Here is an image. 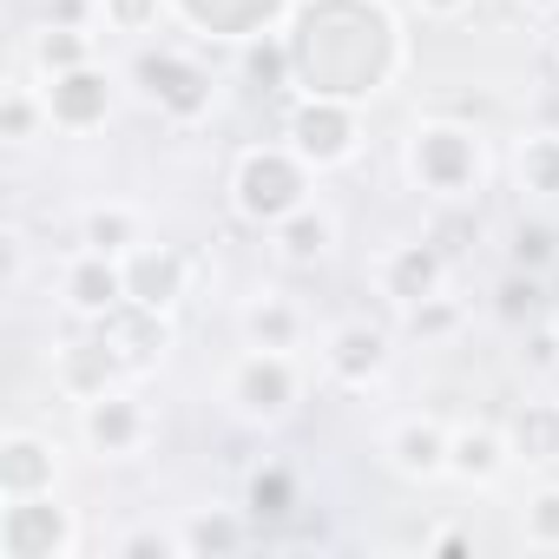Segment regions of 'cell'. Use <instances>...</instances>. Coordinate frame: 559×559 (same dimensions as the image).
I'll use <instances>...</instances> for the list:
<instances>
[{
  "label": "cell",
  "instance_id": "cell-32",
  "mask_svg": "<svg viewBox=\"0 0 559 559\" xmlns=\"http://www.w3.org/2000/svg\"><path fill=\"white\" fill-rule=\"evenodd\" d=\"M402 317H408V336H415V343H441V336H454V330H461V304H454V297H441V290H435V297H421V304H415V310H402Z\"/></svg>",
  "mask_w": 559,
  "mask_h": 559
},
{
  "label": "cell",
  "instance_id": "cell-3",
  "mask_svg": "<svg viewBox=\"0 0 559 559\" xmlns=\"http://www.w3.org/2000/svg\"><path fill=\"white\" fill-rule=\"evenodd\" d=\"M408 178L421 191H435L441 204H467L487 178V152H480V132L461 126V119H421L408 132Z\"/></svg>",
  "mask_w": 559,
  "mask_h": 559
},
{
  "label": "cell",
  "instance_id": "cell-10",
  "mask_svg": "<svg viewBox=\"0 0 559 559\" xmlns=\"http://www.w3.org/2000/svg\"><path fill=\"white\" fill-rule=\"evenodd\" d=\"M40 93H47V119H53L60 132H99V126L112 119V80H106L99 60L40 80Z\"/></svg>",
  "mask_w": 559,
  "mask_h": 559
},
{
  "label": "cell",
  "instance_id": "cell-6",
  "mask_svg": "<svg viewBox=\"0 0 559 559\" xmlns=\"http://www.w3.org/2000/svg\"><path fill=\"white\" fill-rule=\"evenodd\" d=\"M284 139L317 165V171H336L362 152V119H356V99H330V93H304L290 106V126Z\"/></svg>",
  "mask_w": 559,
  "mask_h": 559
},
{
  "label": "cell",
  "instance_id": "cell-7",
  "mask_svg": "<svg viewBox=\"0 0 559 559\" xmlns=\"http://www.w3.org/2000/svg\"><path fill=\"white\" fill-rule=\"evenodd\" d=\"M80 526L53 493H27L0 507V559H73Z\"/></svg>",
  "mask_w": 559,
  "mask_h": 559
},
{
  "label": "cell",
  "instance_id": "cell-15",
  "mask_svg": "<svg viewBox=\"0 0 559 559\" xmlns=\"http://www.w3.org/2000/svg\"><path fill=\"white\" fill-rule=\"evenodd\" d=\"M119 376H126V362H119V349H112L99 330L60 343V356H53V382H60L67 402H93V395L119 389Z\"/></svg>",
  "mask_w": 559,
  "mask_h": 559
},
{
  "label": "cell",
  "instance_id": "cell-23",
  "mask_svg": "<svg viewBox=\"0 0 559 559\" xmlns=\"http://www.w3.org/2000/svg\"><path fill=\"white\" fill-rule=\"evenodd\" d=\"M243 343L250 349H297L304 343V310L290 297H250L243 304Z\"/></svg>",
  "mask_w": 559,
  "mask_h": 559
},
{
  "label": "cell",
  "instance_id": "cell-24",
  "mask_svg": "<svg viewBox=\"0 0 559 559\" xmlns=\"http://www.w3.org/2000/svg\"><path fill=\"white\" fill-rule=\"evenodd\" d=\"M304 507V487H297V474L290 467H257L250 474V487H243V513L257 520V526H276V520H290Z\"/></svg>",
  "mask_w": 559,
  "mask_h": 559
},
{
  "label": "cell",
  "instance_id": "cell-17",
  "mask_svg": "<svg viewBox=\"0 0 559 559\" xmlns=\"http://www.w3.org/2000/svg\"><path fill=\"white\" fill-rule=\"evenodd\" d=\"M60 480V448L47 435L14 428L0 441V500H27V493H53Z\"/></svg>",
  "mask_w": 559,
  "mask_h": 559
},
{
  "label": "cell",
  "instance_id": "cell-36",
  "mask_svg": "<svg viewBox=\"0 0 559 559\" xmlns=\"http://www.w3.org/2000/svg\"><path fill=\"white\" fill-rule=\"evenodd\" d=\"M93 14H99V0H47L53 27H93Z\"/></svg>",
  "mask_w": 559,
  "mask_h": 559
},
{
  "label": "cell",
  "instance_id": "cell-27",
  "mask_svg": "<svg viewBox=\"0 0 559 559\" xmlns=\"http://www.w3.org/2000/svg\"><path fill=\"white\" fill-rule=\"evenodd\" d=\"M513 178L526 198H559V132H526L513 152Z\"/></svg>",
  "mask_w": 559,
  "mask_h": 559
},
{
  "label": "cell",
  "instance_id": "cell-8",
  "mask_svg": "<svg viewBox=\"0 0 559 559\" xmlns=\"http://www.w3.org/2000/svg\"><path fill=\"white\" fill-rule=\"evenodd\" d=\"M80 435H86L93 454L126 461V454H139L152 441V408L139 395H126V389H106V395L80 402Z\"/></svg>",
  "mask_w": 559,
  "mask_h": 559
},
{
  "label": "cell",
  "instance_id": "cell-21",
  "mask_svg": "<svg viewBox=\"0 0 559 559\" xmlns=\"http://www.w3.org/2000/svg\"><path fill=\"white\" fill-rule=\"evenodd\" d=\"M507 448L526 467H552L559 461V402H520L507 421Z\"/></svg>",
  "mask_w": 559,
  "mask_h": 559
},
{
  "label": "cell",
  "instance_id": "cell-26",
  "mask_svg": "<svg viewBox=\"0 0 559 559\" xmlns=\"http://www.w3.org/2000/svg\"><path fill=\"white\" fill-rule=\"evenodd\" d=\"M243 80H250L257 93H284V86H297L290 34H257V40H243Z\"/></svg>",
  "mask_w": 559,
  "mask_h": 559
},
{
  "label": "cell",
  "instance_id": "cell-9",
  "mask_svg": "<svg viewBox=\"0 0 559 559\" xmlns=\"http://www.w3.org/2000/svg\"><path fill=\"white\" fill-rule=\"evenodd\" d=\"M448 284V250L435 237H415V243H389L376 257V290L395 304V310H415L421 297H435Z\"/></svg>",
  "mask_w": 559,
  "mask_h": 559
},
{
  "label": "cell",
  "instance_id": "cell-20",
  "mask_svg": "<svg viewBox=\"0 0 559 559\" xmlns=\"http://www.w3.org/2000/svg\"><path fill=\"white\" fill-rule=\"evenodd\" d=\"M507 461H513V448H507V435H493V428H454V441H448V474L467 480V487L500 480Z\"/></svg>",
  "mask_w": 559,
  "mask_h": 559
},
{
  "label": "cell",
  "instance_id": "cell-16",
  "mask_svg": "<svg viewBox=\"0 0 559 559\" xmlns=\"http://www.w3.org/2000/svg\"><path fill=\"white\" fill-rule=\"evenodd\" d=\"M323 369H330V382H343V389H369V382L389 369V336H382L376 323H336V330L323 336Z\"/></svg>",
  "mask_w": 559,
  "mask_h": 559
},
{
  "label": "cell",
  "instance_id": "cell-4",
  "mask_svg": "<svg viewBox=\"0 0 559 559\" xmlns=\"http://www.w3.org/2000/svg\"><path fill=\"white\" fill-rule=\"evenodd\" d=\"M297 395H304L297 349H250V356H237L230 376H224V402H230L243 421H257V428H276V421L297 408Z\"/></svg>",
  "mask_w": 559,
  "mask_h": 559
},
{
  "label": "cell",
  "instance_id": "cell-11",
  "mask_svg": "<svg viewBox=\"0 0 559 559\" xmlns=\"http://www.w3.org/2000/svg\"><path fill=\"white\" fill-rule=\"evenodd\" d=\"M112 349H119V362H126V376H145V369H158L165 362V349H171V310H152V304H119V310H106L99 323H93Z\"/></svg>",
  "mask_w": 559,
  "mask_h": 559
},
{
  "label": "cell",
  "instance_id": "cell-22",
  "mask_svg": "<svg viewBox=\"0 0 559 559\" xmlns=\"http://www.w3.org/2000/svg\"><path fill=\"white\" fill-rule=\"evenodd\" d=\"M270 237H276V257H284V263H323V257H330V243H336V217L310 198L304 211H290Z\"/></svg>",
  "mask_w": 559,
  "mask_h": 559
},
{
  "label": "cell",
  "instance_id": "cell-38",
  "mask_svg": "<svg viewBox=\"0 0 559 559\" xmlns=\"http://www.w3.org/2000/svg\"><path fill=\"white\" fill-rule=\"evenodd\" d=\"M428 546H435V552H467V546H474V539H467V533H461V526H448V533H435V539H428Z\"/></svg>",
  "mask_w": 559,
  "mask_h": 559
},
{
  "label": "cell",
  "instance_id": "cell-18",
  "mask_svg": "<svg viewBox=\"0 0 559 559\" xmlns=\"http://www.w3.org/2000/svg\"><path fill=\"white\" fill-rule=\"evenodd\" d=\"M448 441H454V428H441L435 415H402V421L389 428L382 454H389L395 474H408V480H435V474H448Z\"/></svg>",
  "mask_w": 559,
  "mask_h": 559
},
{
  "label": "cell",
  "instance_id": "cell-31",
  "mask_svg": "<svg viewBox=\"0 0 559 559\" xmlns=\"http://www.w3.org/2000/svg\"><path fill=\"white\" fill-rule=\"evenodd\" d=\"M507 257H513V270H533V276H546V270L559 263V230H552V224H513V243H507Z\"/></svg>",
  "mask_w": 559,
  "mask_h": 559
},
{
  "label": "cell",
  "instance_id": "cell-14",
  "mask_svg": "<svg viewBox=\"0 0 559 559\" xmlns=\"http://www.w3.org/2000/svg\"><path fill=\"white\" fill-rule=\"evenodd\" d=\"M60 297H67V310L86 317V323H99L106 310H119V304H126V270H119V257L80 243L73 263H67V276H60Z\"/></svg>",
  "mask_w": 559,
  "mask_h": 559
},
{
  "label": "cell",
  "instance_id": "cell-39",
  "mask_svg": "<svg viewBox=\"0 0 559 559\" xmlns=\"http://www.w3.org/2000/svg\"><path fill=\"white\" fill-rule=\"evenodd\" d=\"M520 8H526V14H539V21H552V14H559V0H520Z\"/></svg>",
  "mask_w": 559,
  "mask_h": 559
},
{
  "label": "cell",
  "instance_id": "cell-12",
  "mask_svg": "<svg viewBox=\"0 0 559 559\" xmlns=\"http://www.w3.org/2000/svg\"><path fill=\"white\" fill-rule=\"evenodd\" d=\"M290 0H171V14L204 34V40H257V34H276V21H284Z\"/></svg>",
  "mask_w": 559,
  "mask_h": 559
},
{
  "label": "cell",
  "instance_id": "cell-35",
  "mask_svg": "<svg viewBox=\"0 0 559 559\" xmlns=\"http://www.w3.org/2000/svg\"><path fill=\"white\" fill-rule=\"evenodd\" d=\"M178 552H185V539L178 533H158V526H139V533L119 539V559H178Z\"/></svg>",
  "mask_w": 559,
  "mask_h": 559
},
{
  "label": "cell",
  "instance_id": "cell-25",
  "mask_svg": "<svg viewBox=\"0 0 559 559\" xmlns=\"http://www.w3.org/2000/svg\"><path fill=\"white\" fill-rule=\"evenodd\" d=\"M80 243L86 250H106V257H126L132 243H145V224H139L132 204H93L80 217Z\"/></svg>",
  "mask_w": 559,
  "mask_h": 559
},
{
  "label": "cell",
  "instance_id": "cell-34",
  "mask_svg": "<svg viewBox=\"0 0 559 559\" xmlns=\"http://www.w3.org/2000/svg\"><path fill=\"white\" fill-rule=\"evenodd\" d=\"M165 14H171V0H99V21L112 34H158Z\"/></svg>",
  "mask_w": 559,
  "mask_h": 559
},
{
  "label": "cell",
  "instance_id": "cell-30",
  "mask_svg": "<svg viewBox=\"0 0 559 559\" xmlns=\"http://www.w3.org/2000/svg\"><path fill=\"white\" fill-rule=\"evenodd\" d=\"M539 304H546V276H533V270H507L500 276V290H493V317L500 323H533Z\"/></svg>",
  "mask_w": 559,
  "mask_h": 559
},
{
  "label": "cell",
  "instance_id": "cell-33",
  "mask_svg": "<svg viewBox=\"0 0 559 559\" xmlns=\"http://www.w3.org/2000/svg\"><path fill=\"white\" fill-rule=\"evenodd\" d=\"M520 539L539 552H559V487H539L520 513Z\"/></svg>",
  "mask_w": 559,
  "mask_h": 559
},
{
  "label": "cell",
  "instance_id": "cell-37",
  "mask_svg": "<svg viewBox=\"0 0 559 559\" xmlns=\"http://www.w3.org/2000/svg\"><path fill=\"white\" fill-rule=\"evenodd\" d=\"M415 8L428 14V21H454V14H467L474 0H415Z\"/></svg>",
  "mask_w": 559,
  "mask_h": 559
},
{
  "label": "cell",
  "instance_id": "cell-5",
  "mask_svg": "<svg viewBox=\"0 0 559 559\" xmlns=\"http://www.w3.org/2000/svg\"><path fill=\"white\" fill-rule=\"evenodd\" d=\"M132 80H139V93H145L171 126H198V119L211 112V73H204L185 47H139Z\"/></svg>",
  "mask_w": 559,
  "mask_h": 559
},
{
  "label": "cell",
  "instance_id": "cell-28",
  "mask_svg": "<svg viewBox=\"0 0 559 559\" xmlns=\"http://www.w3.org/2000/svg\"><path fill=\"white\" fill-rule=\"evenodd\" d=\"M93 60V34L86 27H40L34 34V67H40V80H53V73H73V67H86Z\"/></svg>",
  "mask_w": 559,
  "mask_h": 559
},
{
  "label": "cell",
  "instance_id": "cell-2",
  "mask_svg": "<svg viewBox=\"0 0 559 559\" xmlns=\"http://www.w3.org/2000/svg\"><path fill=\"white\" fill-rule=\"evenodd\" d=\"M310 178H317V165H310L290 139H284V145H250V152H237V165H230V211H237L243 224L276 230L290 211L310 204Z\"/></svg>",
  "mask_w": 559,
  "mask_h": 559
},
{
  "label": "cell",
  "instance_id": "cell-40",
  "mask_svg": "<svg viewBox=\"0 0 559 559\" xmlns=\"http://www.w3.org/2000/svg\"><path fill=\"white\" fill-rule=\"evenodd\" d=\"M552 330H559V323H552Z\"/></svg>",
  "mask_w": 559,
  "mask_h": 559
},
{
  "label": "cell",
  "instance_id": "cell-13",
  "mask_svg": "<svg viewBox=\"0 0 559 559\" xmlns=\"http://www.w3.org/2000/svg\"><path fill=\"white\" fill-rule=\"evenodd\" d=\"M119 270H126V297L152 304V310H171L191 290V257L178 243H132L119 257Z\"/></svg>",
  "mask_w": 559,
  "mask_h": 559
},
{
  "label": "cell",
  "instance_id": "cell-19",
  "mask_svg": "<svg viewBox=\"0 0 559 559\" xmlns=\"http://www.w3.org/2000/svg\"><path fill=\"white\" fill-rule=\"evenodd\" d=\"M178 539H185V559H224V552H243L257 539V520L230 513V507H198L178 526Z\"/></svg>",
  "mask_w": 559,
  "mask_h": 559
},
{
  "label": "cell",
  "instance_id": "cell-29",
  "mask_svg": "<svg viewBox=\"0 0 559 559\" xmlns=\"http://www.w3.org/2000/svg\"><path fill=\"white\" fill-rule=\"evenodd\" d=\"M40 126H53V119H47V93H40V86H8V99H0V139H8V145H27Z\"/></svg>",
  "mask_w": 559,
  "mask_h": 559
},
{
  "label": "cell",
  "instance_id": "cell-1",
  "mask_svg": "<svg viewBox=\"0 0 559 559\" xmlns=\"http://www.w3.org/2000/svg\"><path fill=\"white\" fill-rule=\"evenodd\" d=\"M290 60L304 93L369 99L402 67V27L382 0H304L290 14Z\"/></svg>",
  "mask_w": 559,
  "mask_h": 559
}]
</instances>
